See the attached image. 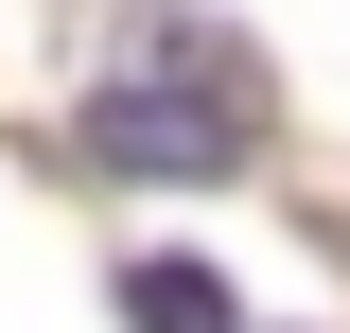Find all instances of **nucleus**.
Returning <instances> with one entry per match:
<instances>
[{"mask_svg": "<svg viewBox=\"0 0 350 333\" xmlns=\"http://www.w3.org/2000/svg\"><path fill=\"white\" fill-rule=\"evenodd\" d=\"M88 158L105 175H228L245 158V71L193 18H123V71L88 88Z\"/></svg>", "mask_w": 350, "mask_h": 333, "instance_id": "1", "label": "nucleus"}, {"mask_svg": "<svg viewBox=\"0 0 350 333\" xmlns=\"http://www.w3.org/2000/svg\"><path fill=\"white\" fill-rule=\"evenodd\" d=\"M123 316H140V333H228V281H211V263H140Z\"/></svg>", "mask_w": 350, "mask_h": 333, "instance_id": "2", "label": "nucleus"}]
</instances>
